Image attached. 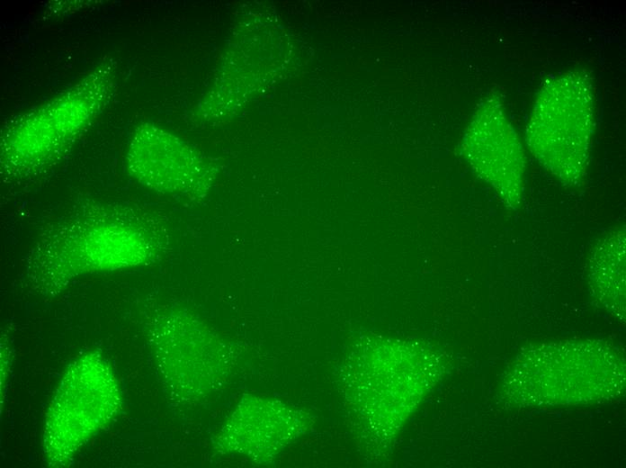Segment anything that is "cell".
<instances>
[{
    "label": "cell",
    "mask_w": 626,
    "mask_h": 468,
    "mask_svg": "<svg viewBox=\"0 0 626 468\" xmlns=\"http://www.w3.org/2000/svg\"><path fill=\"white\" fill-rule=\"evenodd\" d=\"M625 388L622 352L601 339L564 340L525 348L510 363L503 392L522 407L592 404Z\"/></svg>",
    "instance_id": "1"
},
{
    "label": "cell",
    "mask_w": 626,
    "mask_h": 468,
    "mask_svg": "<svg viewBox=\"0 0 626 468\" xmlns=\"http://www.w3.org/2000/svg\"><path fill=\"white\" fill-rule=\"evenodd\" d=\"M592 97L587 74L564 73L541 89L527 124L525 142L532 156L567 186H578L586 174Z\"/></svg>",
    "instance_id": "2"
},
{
    "label": "cell",
    "mask_w": 626,
    "mask_h": 468,
    "mask_svg": "<svg viewBox=\"0 0 626 468\" xmlns=\"http://www.w3.org/2000/svg\"><path fill=\"white\" fill-rule=\"evenodd\" d=\"M501 104L487 100L478 110L462 150L475 172L496 190L504 204L516 210L523 199L525 154Z\"/></svg>",
    "instance_id": "3"
},
{
    "label": "cell",
    "mask_w": 626,
    "mask_h": 468,
    "mask_svg": "<svg viewBox=\"0 0 626 468\" xmlns=\"http://www.w3.org/2000/svg\"><path fill=\"white\" fill-rule=\"evenodd\" d=\"M132 173L157 191L195 196L210 184L206 160L183 141L164 131L139 132L129 152Z\"/></svg>",
    "instance_id": "4"
},
{
    "label": "cell",
    "mask_w": 626,
    "mask_h": 468,
    "mask_svg": "<svg viewBox=\"0 0 626 468\" xmlns=\"http://www.w3.org/2000/svg\"><path fill=\"white\" fill-rule=\"evenodd\" d=\"M587 280L594 299L610 314L625 317V228L614 227L593 246Z\"/></svg>",
    "instance_id": "5"
}]
</instances>
